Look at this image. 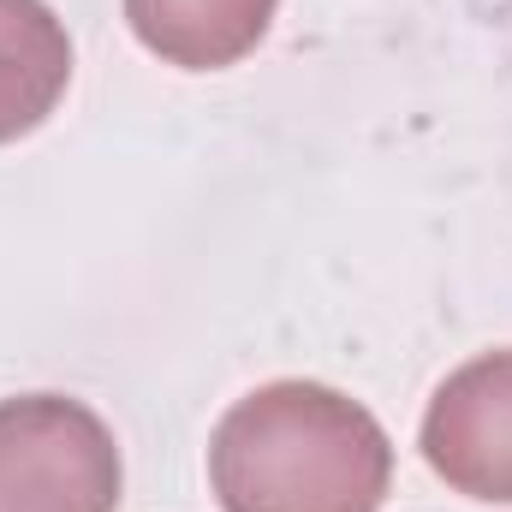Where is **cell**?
Wrapping results in <instances>:
<instances>
[{
	"label": "cell",
	"instance_id": "6da1fadb",
	"mask_svg": "<svg viewBox=\"0 0 512 512\" xmlns=\"http://www.w3.org/2000/svg\"><path fill=\"white\" fill-rule=\"evenodd\" d=\"M221 512H382L393 489L387 429L328 382H268L209 435Z\"/></svg>",
	"mask_w": 512,
	"mask_h": 512
},
{
	"label": "cell",
	"instance_id": "7a4b0ae2",
	"mask_svg": "<svg viewBox=\"0 0 512 512\" xmlns=\"http://www.w3.org/2000/svg\"><path fill=\"white\" fill-rule=\"evenodd\" d=\"M114 429L66 393L0 399V512H120Z\"/></svg>",
	"mask_w": 512,
	"mask_h": 512
},
{
	"label": "cell",
	"instance_id": "3957f363",
	"mask_svg": "<svg viewBox=\"0 0 512 512\" xmlns=\"http://www.w3.org/2000/svg\"><path fill=\"white\" fill-rule=\"evenodd\" d=\"M417 441L453 495L512 507V346L459 364L435 387Z\"/></svg>",
	"mask_w": 512,
	"mask_h": 512
},
{
	"label": "cell",
	"instance_id": "277c9868",
	"mask_svg": "<svg viewBox=\"0 0 512 512\" xmlns=\"http://www.w3.org/2000/svg\"><path fill=\"white\" fill-rule=\"evenodd\" d=\"M280 0H126L131 36L179 72H227L268 36Z\"/></svg>",
	"mask_w": 512,
	"mask_h": 512
},
{
	"label": "cell",
	"instance_id": "5b68a950",
	"mask_svg": "<svg viewBox=\"0 0 512 512\" xmlns=\"http://www.w3.org/2000/svg\"><path fill=\"white\" fill-rule=\"evenodd\" d=\"M72 84V36L48 0H0V143L42 126Z\"/></svg>",
	"mask_w": 512,
	"mask_h": 512
}]
</instances>
